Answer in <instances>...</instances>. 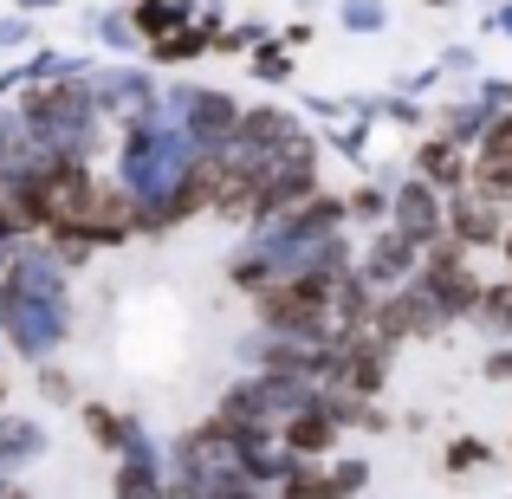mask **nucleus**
<instances>
[{"instance_id": "nucleus-1", "label": "nucleus", "mask_w": 512, "mask_h": 499, "mask_svg": "<svg viewBox=\"0 0 512 499\" xmlns=\"http://www.w3.org/2000/svg\"><path fill=\"white\" fill-rule=\"evenodd\" d=\"M415 279L441 299V312H448V318H474L480 292H487V286H480V273L467 266V247L454 234L428 240V247H422V273H415Z\"/></svg>"}, {"instance_id": "nucleus-2", "label": "nucleus", "mask_w": 512, "mask_h": 499, "mask_svg": "<svg viewBox=\"0 0 512 499\" xmlns=\"http://www.w3.org/2000/svg\"><path fill=\"white\" fill-rule=\"evenodd\" d=\"M376 331L389 337V344H402V337H435L441 325H454L448 312H441V299L422 286V279H409V286H396V292H383L376 299V318H370Z\"/></svg>"}, {"instance_id": "nucleus-3", "label": "nucleus", "mask_w": 512, "mask_h": 499, "mask_svg": "<svg viewBox=\"0 0 512 499\" xmlns=\"http://www.w3.org/2000/svg\"><path fill=\"white\" fill-rule=\"evenodd\" d=\"M506 221H512V208L500 195H487V188H474V182H467L461 195H448V234L461 240L467 253H474V247H500Z\"/></svg>"}, {"instance_id": "nucleus-4", "label": "nucleus", "mask_w": 512, "mask_h": 499, "mask_svg": "<svg viewBox=\"0 0 512 499\" xmlns=\"http://www.w3.org/2000/svg\"><path fill=\"white\" fill-rule=\"evenodd\" d=\"M363 279H370L376 292H396V286H409L415 273H422V240H409L396 221L383 227V234L370 240V253H363V266H357Z\"/></svg>"}, {"instance_id": "nucleus-5", "label": "nucleus", "mask_w": 512, "mask_h": 499, "mask_svg": "<svg viewBox=\"0 0 512 499\" xmlns=\"http://www.w3.org/2000/svg\"><path fill=\"white\" fill-rule=\"evenodd\" d=\"M389 221L402 227L409 240H441L448 234V195H441L435 182H422V175H409V182L396 188V201H389Z\"/></svg>"}, {"instance_id": "nucleus-6", "label": "nucleus", "mask_w": 512, "mask_h": 499, "mask_svg": "<svg viewBox=\"0 0 512 499\" xmlns=\"http://www.w3.org/2000/svg\"><path fill=\"white\" fill-rule=\"evenodd\" d=\"M415 175L435 182L441 195H461V188L474 182V156H467L461 143H448V137H428L422 150H415Z\"/></svg>"}, {"instance_id": "nucleus-7", "label": "nucleus", "mask_w": 512, "mask_h": 499, "mask_svg": "<svg viewBox=\"0 0 512 499\" xmlns=\"http://www.w3.org/2000/svg\"><path fill=\"white\" fill-rule=\"evenodd\" d=\"M299 137V117L292 111H279V104H253V111H240V130H234V143L240 150H286V143Z\"/></svg>"}, {"instance_id": "nucleus-8", "label": "nucleus", "mask_w": 512, "mask_h": 499, "mask_svg": "<svg viewBox=\"0 0 512 499\" xmlns=\"http://www.w3.org/2000/svg\"><path fill=\"white\" fill-rule=\"evenodd\" d=\"M279 441H286L292 454H325L331 441H338V422H331L325 409H299V415H286V422H279Z\"/></svg>"}, {"instance_id": "nucleus-9", "label": "nucleus", "mask_w": 512, "mask_h": 499, "mask_svg": "<svg viewBox=\"0 0 512 499\" xmlns=\"http://www.w3.org/2000/svg\"><path fill=\"white\" fill-rule=\"evenodd\" d=\"M188 20H195V0H130V26L143 33V46L175 33V26H188Z\"/></svg>"}, {"instance_id": "nucleus-10", "label": "nucleus", "mask_w": 512, "mask_h": 499, "mask_svg": "<svg viewBox=\"0 0 512 499\" xmlns=\"http://www.w3.org/2000/svg\"><path fill=\"white\" fill-rule=\"evenodd\" d=\"M493 117H500V111H487V104H448V111H441V130H435V137H448V143H461V150H467V143H474V150H480V137H487V124H493Z\"/></svg>"}, {"instance_id": "nucleus-11", "label": "nucleus", "mask_w": 512, "mask_h": 499, "mask_svg": "<svg viewBox=\"0 0 512 499\" xmlns=\"http://www.w3.org/2000/svg\"><path fill=\"white\" fill-rule=\"evenodd\" d=\"M208 46H214V33L201 20H188V26H175V33H163V39H150V59L156 65H182V59H201Z\"/></svg>"}, {"instance_id": "nucleus-12", "label": "nucleus", "mask_w": 512, "mask_h": 499, "mask_svg": "<svg viewBox=\"0 0 512 499\" xmlns=\"http://www.w3.org/2000/svg\"><path fill=\"white\" fill-rule=\"evenodd\" d=\"M474 318H480V331H493V337H512V279H506V286H487V292H480Z\"/></svg>"}, {"instance_id": "nucleus-13", "label": "nucleus", "mask_w": 512, "mask_h": 499, "mask_svg": "<svg viewBox=\"0 0 512 499\" xmlns=\"http://www.w3.org/2000/svg\"><path fill=\"white\" fill-rule=\"evenodd\" d=\"M117 499H169V493H163V480H156L150 461H130L124 474H117Z\"/></svg>"}, {"instance_id": "nucleus-14", "label": "nucleus", "mask_w": 512, "mask_h": 499, "mask_svg": "<svg viewBox=\"0 0 512 499\" xmlns=\"http://www.w3.org/2000/svg\"><path fill=\"white\" fill-rule=\"evenodd\" d=\"M338 20L350 26V33H383V26H389V13H383V0H344V7H338Z\"/></svg>"}, {"instance_id": "nucleus-15", "label": "nucleus", "mask_w": 512, "mask_h": 499, "mask_svg": "<svg viewBox=\"0 0 512 499\" xmlns=\"http://www.w3.org/2000/svg\"><path fill=\"white\" fill-rule=\"evenodd\" d=\"M389 188H357V195H344V208H350V221H383L389 214Z\"/></svg>"}, {"instance_id": "nucleus-16", "label": "nucleus", "mask_w": 512, "mask_h": 499, "mask_svg": "<svg viewBox=\"0 0 512 499\" xmlns=\"http://www.w3.org/2000/svg\"><path fill=\"white\" fill-rule=\"evenodd\" d=\"M253 78H266V85H286V78H292V52H286V46H260V52H253Z\"/></svg>"}, {"instance_id": "nucleus-17", "label": "nucleus", "mask_w": 512, "mask_h": 499, "mask_svg": "<svg viewBox=\"0 0 512 499\" xmlns=\"http://www.w3.org/2000/svg\"><path fill=\"white\" fill-rule=\"evenodd\" d=\"M91 26H98V39H104V46H137V26H130V7L124 13H98V20H91Z\"/></svg>"}, {"instance_id": "nucleus-18", "label": "nucleus", "mask_w": 512, "mask_h": 499, "mask_svg": "<svg viewBox=\"0 0 512 499\" xmlns=\"http://www.w3.org/2000/svg\"><path fill=\"white\" fill-rule=\"evenodd\" d=\"M214 46H221V52H247V46H266V26H260V20H247V26H221V33H214Z\"/></svg>"}, {"instance_id": "nucleus-19", "label": "nucleus", "mask_w": 512, "mask_h": 499, "mask_svg": "<svg viewBox=\"0 0 512 499\" xmlns=\"http://www.w3.org/2000/svg\"><path fill=\"white\" fill-rule=\"evenodd\" d=\"M331 487H338V499L363 493V487H370V461H338V467H331Z\"/></svg>"}, {"instance_id": "nucleus-20", "label": "nucleus", "mask_w": 512, "mask_h": 499, "mask_svg": "<svg viewBox=\"0 0 512 499\" xmlns=\"http://www.w3.org/2000/svg\"><path fill=\"white\" fill-rule=\"evenodd\" d=\"M480 156H500V163H512V111L487 124V137H480Z\"/></svg>"}, {"instance_id": "nucleus-21", "label": "nucleus", "mask_w": 512, "mask_h": 499, "mask_svg": "<svg viewBox=\"0 0 512 499\" xmlns=\"http://www.w3.org/2000/svg\"><path fill=\"white\" fill-rule=\"evenodd\" d=\"M26 39H33V20H26V13H7V20H0V52L26 46Z\"/></svg>"}, {"instance_id": "nucleus-22", "label": "nucleus", "mask_w": 512, "mask_h": 499, "mask_svg": "<svg viewBox=\"0 0 512 499\" xmlns=\"http://www.w3.org/2000/svg\"><path fill=\"white\" fill-rule=\"evenodd\" d=\"M487 461H493V454L480 448V441H454V448H448V467H487Z\"/></svg>"}, {"instance_id": "nucleus-23", "label": "nucleus", "mask_w": 512, "mask_h": 499, "mask_svg": "<svg viewBox=\"0 0 512 499\" xmlns=\"http://www.w3.org/2000/svg\"><path fill=\"white\" fill-rule=\"evenodd\" d=\"M383 117H389V124H422V104H415V98H389Z\"/></svg>"}, {"instance_id": "nucleus-24", "label": "nucleus", "mask_w": 512, "mask_h": 499, "mask_svg": "<svg viewBox=\"0 0 512 499\" xmlns=\"http://www.w3.org/2000/svg\"><path fill=\"white\" fill-rule=\"evenodd\" d=\"M39 389H46L52 402H72V376L65 370H39Z\"/></svg>"}, {"instance_id": "nucleus-25", "label": "nucleus", "mask_w": 512, "mask_h": 499, "mask_svg": "<svg viewBox=\"0 0 512 499\" xmlns=\"http://www.w3.org/2000/svg\"><path fill=\"white\" fill-rule=\"evenodd\" d=\"M20 240V221H13V201H7V182H0V247Z\"/></svg>"}, {"instance_id": "nucleus-26", "label": "nucleus", "mask_w": 512, "mask_h": 499, "mask_svg": "<svg viewBox=\"0 0 512 499\" xmlns=\"http://www.w3.org/2000/svg\"><path fill=\"white\" fill-rule=\"evenodd\" d=\"M441 72H474V46H448L441 52Z\"/></svg>"}, {"instance_id": "nucleus-27", "label": "nucleus", "mask_w": 512, "mask_h": 499, "mask_svg": "<svg viewBox=\"0 0 512 499\" xmlns=\"http://www.w3.org/2000/svg\"><path fill=\"white\" fill-rule=\"evenodd\" d=\"M487 26H493V33H512V0H506V7H500V13H493V20H487Z\"/></svg>"}, {"instance_id": "nucleus-28", "label": "nucleus", "mask_w": 512, "mask_h": 499, "mask_svg": "<svg viewBox=\"0 0 512 499\" xmlns=\"http://www.w3.org/2000/svg\"><path fill=\"white\" fill-rule=\"evenodd\" d=\"M20 13H46V7H59V0H13Z\"/></svg>"}, {"instance_id": "nucleus-29", "label": "nucleus", "mask_w": 512, "mask_h": 499, "mask_svg": "<svg viewBox=\"0 0 512 499\" xmlns=\"http://www.w3.org/2000/svg\"><path fill=\"white\" fill-rule=\"evenodd\" d=\"M0 499H26V493H20V487H0Z\"/></svg>"}, {"instance_id": "nucleus-30", "label": "nucleus", "mask_w": 512, "mask_h": 499, "mask_svg": "<svg viewBox=\"0 0 512 499\" xmlns=\"http://www.w3.org/2000/svg\"><path fill=\"white\" fill-rule=\"evenodd\" d=\"M428 7H448V0H428Z\"/></svg>"}, {"instance_id": "nucleus-31", "label": "nucleus", "mask_w": 512, "mask_h": 499, "mask_svg": "<svg viewBox=\"0 0 512 499\" xmlns=\"http://www.w3.org/2000/svg\"><path fill=\"white\" fill-rule=\"evenodd\" d=\"M299 7H312V0H299Z\"/></svg>"}]
</instances>
